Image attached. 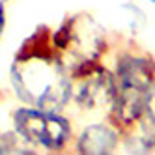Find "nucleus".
<instances>
[{
  "mask_svg": "<svg viewBox=\"0 0 155 155\" xmlns=\"http://www.w3.org/2000/svg\"><path fill=\"white\" fill-rule=\"evenodd\" d=\"M71 77V105L81 112L88 114H108L114 97L112 71L103 62L81 68Z\"/></svg>",
  "mask_w": 155,
  "mask_h": 155,
  "instance_id": "5",
  "label": "nucleus"
},
{
  "mask_svg": "<svg viewBox=\"0 0 155 155\" xmlns=\"http://www.w3.org/2000/svg\"><path fill=\"white\" fill-rule=\"evenodd\" d=\"M8 26V12H6V2L0 0V41L4 38V32Z\"/></svg>",
  "mask_w": 155,
  "mask_h": 155,
  "instance_id": "9",
  "label": "nucleus"
},
{
  "mask_svg": "<svg viewBox=\"0 0 155 155\" xmlns=\"http://www.w3.org/2000/svg\"><path fill=\"white\" fill-rule=\"evenodd\" d=\"M118 21L121 23L120 26L124 34H127L129 38H137L146 26L148 17L135 2H124L118 6Z\"/></svg>",
  "mask_w": 155,
  "mask_h": 155,
  "instance_id": "7",
  "label": "nucleus"
},
{
  "mask_svg": "<svg viewBox=\"0 0 155 155\" xmlns=\"http://www.w3.org/2000/svg\"><path fill=\"white\" fill-rule=\"evenodd\" d=\"M110 71L114 97L107 120L124 133L144 116L148 99L155 88V58L138 49L135 41H127L116 51Z\"/></svg>",
  "mask_w": 155,
  "mask_h": 155,
  "instance_id": "2",
  "label": "nucleus"
},
{
  "mask_svg": "<svg viewBox=\"0 0 155 155\" xmlns=\"http://www.w3.org/2000/svg\"><path fill=\"white\" fill-rule=\"evenodd\" d=\"M4 2H9V0H4Z\"/></svg>",
  "mask_w": 155,
  "mask_h": 155,
  "instance_id": "11",
  "label": "nucleus"
},
{
  "mask_svg": "<svg viewBox=\"0 0 155 155\" xmlns=\"http://www.w3.org/2000/svg\"><path fill=\"white\" fill-rule=\"evenodd\" d=\"M36 151L13 129H0V155H28Z\"/></svg>",
  "mask_w": 155,
  "mask_h": 155,
  "instance_id": "8",
  "label": "nucleus"
},
{
  "mask_svg": "<svg viewBox=\"0 0 155 155\" xmlns=\"http://www.w3.org/2000/svg\"><path fill=\"white\" fill-rule=\"evenodd\" d=\"M51 39L68 73L103 62L112 49L107 28L86 12L68 15L56 30L51 32Z\"/></svg>",
  "mask_w": 155,
  "mask_h": 155,
  "instance_id": "3",
  "label": "nucleus"
},
{
  "mask_svg": "<svg viewBox=\"0 0 155 155\" xmlns=\"http://www.w3.org/2000/svg\"><path fill=\"white\" fill-rule=\"evenodd\" d=\"M150 2H151V4H153V6H155V0H150Z\"/></svg>",
  "mask_w": 155,
  "mask_h": 155,
  "instance_id": "10",
  "label": "nucleus"
},
{
  "mask_svg": "<svg viewBox=\"0 0 155 155\" xmlns=\"http://www.w3.org/2000/svg\"><path fill=\"white\" fill-rule=\"evenodd\" d=\"M39 26L23 41L9 68V86L21 105L64 110L71 105V77L51 39Z\"/></svg>",
  "mask_w": 155,
  "mask_h": 155,
  "instance_id": "1",
  "label": "nucleus"
},
{
  "mask_svg": "<svg viewBox=\"0 0 155 155\" xmlns=\"http://www.w3.org/2000/svg\"><path fill=\"white\" fill-rule=\"evenodd\" d=\"M121 133L120 129L108 121H94L84 125L73 138V151L81 155H110L120 150Z\"/></svg>",
  "mask_w": 155,
  "mask_h": 155,
  "instance_id": "6",
  "label": "nucleus"
},
{
  "mask_svg": "<svg viewBox=\"0 0 155 155\" xmlns=\"http://www.w3.org/2000/svg\"><path fill=\"white\" fill-rule=\"evenodd\" d=\"M12 129L32 148L64 153L73 146L75 129L62 110L21 105L12 110Z\"/></svg>",
  "mask_w": 155,
  "mask_h": 155,
  "instance_id": "4",
  "label": "nucleus"
}]
</instances>
